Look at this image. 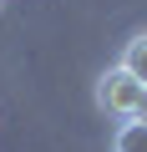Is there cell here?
<instances>
[{
	"mask_svg": "<svg viewBox=\"0 0 147 152\" xmlns=\"http://www.w3.org/2000/svg\"><path fill=\"white\" fill-rule=\"evenodd\" d=\"M112 152H147V122L142 117H122V127L112 132Z\"/></svg>",
	"mask_w": 147,
	"mask_h": 152,
	"instance_id": "cell-2",
	"label": "cell"
},
{
	"mask_svg": "<svg viewBox=\"0 0 147 152\" xmlns=\"http://www.w3.org/2000/svg\"><path fill=\"white\" fill-rule=\"evenodd\" d=\"M97 107L107 112V117H142L147 112V86L137 81L132 71H122V66H107L102 71V81H97Z\"/></svg>",
	"mask_w": 147,
	"mask_h": 152,
	"instance_id": "cell-1",
	"label": "cell"
},
{
	"mask_svg": "<svg viewBox=\"0 0 147 152\" xmlns=\"http://www.w3.org/2000/svg\"><path fill=\"white\" fill-rule=\"evenodd\" d=\"M122 71H132L137 81H147V36H132L122 51Z\"/></svg>",
	"mask_w": 147,
	"mask_h": 152,
	"instance_id": "cell-3",
	"label": "cell"
}]
</instances>
